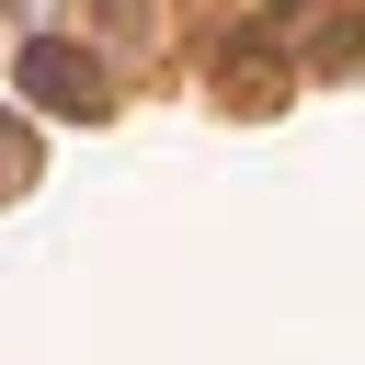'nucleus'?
Here are the masks:
<instances>
[{"mask_svg":"<svg viewBox=\"0 0 365 365\" xmlns=\"http://www.w3.org/2000/svg\"><path fill=\"white\" fill-rule=\"evenodd\" d=\"M23 91H34L46 114H80V125H91V114H114L103 68H91L80 46H57V34H34V46H23Z\"/></svg>","mask_w":365,"mask_h":365,"instance_id":"obj_1","label":"nucleus"},{"mask_svg":"<svg viewBox=\"0 0 365 365\" xmlns=\"http://www.w3.org/2000/svg\"><path fill=\"white\" fill-rule=\"evenodd\" d=\"M23 182H34V125H11V114H0V205H11Z\"/></svg>","mask_w":365,"mask_h":365,"instance_id":"obj_2","label":"nucleus"}]
</instances>
